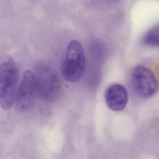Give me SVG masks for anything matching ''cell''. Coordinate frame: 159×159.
Returning a JSON list of instances; mask_svg holds the SVG:
<instances>
[{
    "instance_id": "cell-1",
    "label": "cell",
    "mask_w": 159,
    "mask_h": 159,
    "mask_svg": "<svg viewBox=\"0 0 159 159\" xmlns=\"http://www.w3.org/2000/svg\"><path fill=\"white\" fill-rule=\"evenodd\" d=\"M86 65V56L82 44L77 40L71 41L62 63L61 70L63 78L72 83L79 81L85 73Z\"/></svg>"
},
{
    "instance_id": "cell-2",
    "label": "cell",
    "mask_w": 159,
    "mask_h": 159,
    "mask_svg": "<svg viewBox=\"0 0 159 159\" xmlns=\"http://www.w3.org/2000/svg\"><path fill=\"white\" fill-rule=\"evenodd\" d=\"M131 84L136 93L144 98L154 96L158 90V81L152 70L144 66L138 65L131 71Z\"/></svg>"
},
{
    "instance_id": "cell-3",
    "label": "cell",
    "mask_w": 159,
    "mask_h": 159,
    "mask_svg": "<svg viewBox=\"0 0 159 159\" xmlns=\"http://www.w3.org/2000/svg\"><path fill=\"white\" fill-rule=\"evenodd\" d=\"M37 92V76L31 71H26L16 93L17 109L25 111L30 108L33 105Z\"/></svg>"
},
{
    "instance_id": "cell-4",
    "label": "cell",
    "mask_w": 159,
    "mask_h": 159,
    "mask_svg": "<svg viewBox=\"0 0 159 159\" xmlns=\"http://www.w3.org/2000/svg\"><path fill=\"white\" fill-rule=\"evenodd\" d=\"M105 99L109 109L114 111H121L128 104L129 94L123 85L113 84L109 86L105 90Z\"/></svg>"
},
{
    "instance_id": "cell-5",
    "label": "cell",
    "mask_w": 159,
    "mask_h": 159,
    "mask_svg": "<svg viewBox=\"0 0 159 159\" xmlns=\"http://www.w3.org/2000/svg\"><path fill=\"white\" fill-rule=\"evenodd\" d=\"M37 79L38 91L44 95L45 99H55L59 90V84L56 75L50 70L45 69Z\"/></svg>"
},
{
    "instance_id": "cell-6",
    "label": "cell",
    "mask_w": 159,
    "mask_h": 159,
    "mask_svg": "<svg viewBox=\"0 0 159 159\" xmlns=\"http://www.w3.org/2000/svg\"><path fill=\"white\" fill-rule=\"evenodd\" d=\"M17 80H11L0 86V104L4 110H9L16 99Z\"/></svg>"
},
{
    "instance_id": "cell-7",
    "label": "cell",
    "mask_w": 159,
    "mask_h": 159,
    "mask_svg": "<svg viewBox=\"0 0 159 159\" xmlns=\"http://www.w3.org/2000/svg\"><path fill=\"white\" fill-rule=\"evenodd\" d=\"M17 80V70L12 61H7L0 65V85L9 80Z\"/></svg>"
},
{
    "instance_id": "cell-8",
    "label": "cell",
    "mask_w": 159,
    "mask_h": 159,
    "mask_svg": "<svg viewBox=\"0 0 159 159\" xmlns=\"http://www.w3.org/2000/svg\"><path fill=\"white\" fill-rule=\"evenodd\" d=\"M145 45L151 47H158L159 44V26L150 29L144 35L142 40Z\"/></svg>"
},
{
    "instance_id": "cell-9",
    "label": "cell",
    "mask_w": 159,
    "mask_h": 159,
    "mask_svg": "<svg viewBox=\"0 0 159 159\" xmlns=\"http://www.w3.org/2000/svg\"><path fill=\"white\" fill-rule=\"evenodd\" d=\"M111 1H114V2H118L119 0H111Z\"/></svg>"
}]
</instances>
